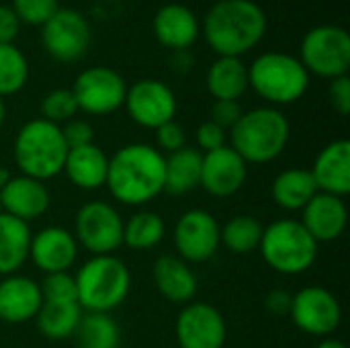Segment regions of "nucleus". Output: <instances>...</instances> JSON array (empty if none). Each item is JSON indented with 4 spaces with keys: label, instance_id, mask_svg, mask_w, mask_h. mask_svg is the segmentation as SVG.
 Here are the masks:
<instances>
[{
    "label": "nucleus",
    "instance_id": "obj_17",
    "mask_svg": "<svg viewBox=\"0 0 350 348\" xmlns=\"http://www.w3.org/2000/svg\"><path fill=\"white\" fill-rule=\"evenodd\" d=\"M29 258L45 275L68 273L78 258V242L66 228L49 226L31 238Z\"/></svg>",
    "mask_w": 350,
    "mask_h": 348
},
{
    "label": "nucleus",
    "instance_id": "obj_28",
    "mask_svg": "<svg viewBox=\"0 0 350 348\" xmlns=\"http://www.w3.org/2000/svg\"><path fill=\"white\" fill-rule=\"evenodd\" d=\"M207 88L215 101H238L248 90V68L240 57H217L207 72Z\"/></svg>",
    "mask_w": 350,
    "mask_h": 348
},
{
    "label": "nucleus",
    "instance_id": "obj_10",
    "mask_svg": "<svg viewBox=\"0 0 350 348\" xmlns=\"http://www.w3.org/2000/svg\"><path fill=\"white\" fill-rule=\"evenodd\" d=\"M78 111L88 115H111L123 107L127 84L123 76L105 66H94L84 70L72 88Z\"/></svg>",
    "mask_w": 350,
    "mask_h": 348
},
{
    "label": "nucleus",
    "instance_id": "obj_38",
    "mask_svg": "<svg viewBox=\"0 0 350 348\" xmlns=\"http://www.w3.org/2000/svg\"><path fill=\"white\" fill-rule=\"evenodd\" d=\"M242 113L244 111L238 101H215L211 107V121L224 131H230L238 123Z\"/></svg>",
    "mask_w": 350,
    "mask_h": 348
},
{
    "label": "nucleus",
    "instance_id": "obj_40",
    "mask_svg": "<svg viewBox=\"0 0 350 348\" xmlns=\"http://www.w3.org/2000/svg\"><path fill=\"white\" fill-rule=\"evenodd\" d=\"M62 135L66 139L68 150H74V148H80V146H88V144H92V137H94L92 127L86 121H82V119L68 121L62 127Z\"/></svg>",
    "mask_w": 350,
    "mask_h": 348
},
{
    "label": "nucleus",
    "instance_id": "obj_13",
    "mask_svg": "<svg viewBox=\"0 0 350 348\" xmlns=\"http://www.w3.org/2000/svg\"><path fill=\"white\" fill-rule=\"evenodd\" d=\"M123 105L129 117L146 129H158L160 125L174 121L176 115L174 92L168 84L154 78H146L129 86Z\"/></svg>",
    "mask_w": 350,
    "mask_h": 348
},
{
    "label": "nucleus",
    "instance_id": "obj_16",
    "mask_svg": "<svg viewBox=\"0 0 350 348\" xmlns=\"http://www.w3.org/2000/svg\"><path fill=\"white\" fill-rule=\"evenodd\" d=\"M248 176V164L230 146H221L213 152L203 154L201 185L211 197L228 199L236 195Z\"/></svg>",
    "mask_w": 350,
    "mask_h": 348
},
{
    "label": "nucleus",
    "instance_id": "obj_3",
    "mask_svg": "<svg viewBox=\"0 0 350 348\" xmlns=\"http://www.w3.org/2000/svg\"><path fill=\"white\" fill-rule=\"evenodd\" d=\"M289 135L291 125L279 109L258 107L242 113L230 129V148L246 164H269L285 152Z\"/></svg>",
    "mask_w": 350,
    "mask_h": 348
},
{
    "label": "nucleus",
    "instance_id": "obj_25",
    "mask_svg": "<svg viewBox=\"0 0 350 348\" xmlns=\"http://www.w3.org/2000/svg\"><path fill=\"white\" fill-rule=\"evenodd\" d=\"M29 224L0 211V275H14L27 260L31 248Z\"/></svg>",
    "mask_w": 350,
    "mask_h": 348
},
{
    "label": "nucleus",
    "instance_id": "obj_45",
    "mask_svg": "<svg viewBox=\"0 0 350 348\" xmlns=\"http://www.w3.org/2000/svg\"><path fill=\"white\" fill-rule=\"evenodd\" d=\"M8 180H10V172H8L4 166H0V189H2Z\"/></svg>",
    "mask_w": 350,
    "mask_h": 348
},
{
    "label": "nucleus",
    "instance_id": "obj_19",
    "mask_svg": "<svg viewBox=\"0 0 350 348\" xmlns=\"http://www.w3.org/2000/svg\"><path fill=\"white\" fill-rule=\"evenodd\" d=\"M49 209V191L45 183L31 176H10L0 189V211L25 224L39 219Z\"/></svg>",
    "mask_w": 350,
    "mask_h": 348
},
{
    "label": "nucleus",
    "instance_id": "obj_39",
    "mask_svg": "<svg viewBox=\"0 0 350 348\" xmlns=\"http://www.w3.org/2000/svg\"><path fill=\"white\" fill-rule=\"evenodd\" d=\"M195 139H197V150L201 154H207V152H213V150L226 146V131L221 127H217L213 121H205L197 127Z\"/></svg>",
    "mask_w": 350,
    "mask_h": 348
},
{
    "label": "nucleus",
    "instance_id": "obj_4",
    "mask_svg": "<svg viewBox=\"0 0 350 348\" xmlns=\"http://www.w3.org/2000/svg\"><path fill=\"white\" fill-rule=\"evenodd\" d=\"M12 156L16 168L25 176L41 183L62 174L68 156L62 127L41 117L25 123L14 137Z\"/></svg>",
    "mask_w": 350,
    "mask_h": 348
},
{
    "label": "nucleus",
    "instance_id": "obj_41",
    "mask_svg": "<svg viewBox=\"0 0 350 348\" xmlns=\"http://www.w3.org/2000/svg\"><path fill=\"white\" fill-rule=\"evenodd\" d=\"M328 98H330V105L332 109L347 117L350 113V78L349 76H338L334 80H330V86H328Z\"/></svg>",
    "mask_w": 350,
    "mask_h": 348
},
{
    "label": "nucleus",
    "instance_id": "obj_23",
    "mask_svg": "<svg viewBox=\"0 0 350 348\" xmlns=\"http://www.w3.org/2000/svg\"><path fill=\"white\" fill-rule=\"evenodd\" d=\"M152 275H154V283L160 295L172 304L187 306L197 295V289H199L197 275L193 273L189 263H185L178 256H170V254L160 256L154 263Z\"/></svg>",
    "mask_w": 350,
    "mask_h": 348
},
{
    "label": "nucleus",
    "instance_id": "obj_2",
    "mask_svg": "<svg viewBox=\"0 0 350 348\" xmlns=\"http://www.w3.org/2000/svg\"><path fill=\"white\" fill-rule=\"evenodd\" d=\"M203 31L219 57H240L265 37L267 14L252 0H219L207 10Z\"/></svg>",
    "mask_w": 350,
    "mask_h": 348
},
{
    "label": "nucleus",
    "instance_id": "obj_42",
    "mask_svg": "<svg viewBox=\"0 0 350 348\" xmlns=\"http://www.w3.org/2000/svg\"><path fill=\"white\" fill-rule=\"evenodd\" d=\"M21 21L14 10L6 4H0V43H12L18 35Z\"/></svg>",
    "mask_w": 350,
    "mask_h": 348
},
{
    "label": "nucleus",
    "instance_id": "obj_20",
    "mask_svg": "<svg viewBox=\"0 0 350 348\" xmlns=\"http://www.w3.org/2000/svg\"><path fill=\"white\" fill-rule=\"evenodd\" d=\"M312 176L320 193L347 197L350 193V142L336 139L328 144L312 166Z\"/></svg>",
    "mask_w": 350,
    "mask_h": 348
},
{
    "label": "nucleus",
    "instance_id": "obj_22",
    "mask_svg": "<svg viewBox=\"0 0 350 348\" xmlns=\"http://www.w3.org/2000/svg\"><path fill=\"white\" fill-rule=\"evenodd\" d=\"M154 35L172 51H187L199 37V21L189 6L172 2L156 12Z\"/></svg>",
    "mask_w": 350,
    "mask_h": 348
},
{
    "label": "nucleus",
    "instance_id": "obj_7",
    "mask_svg": "<svg viewBox=\"0 0 350 348\" xmlns=\"http://www.w3.org/2000/svg\"><path fill=\"white\" fill-rule=\"evenodd\" d=\"M265 263L281 275H301L318 258V242L299 219H277L265 228L258 246Z\"/></svg>",
    "mask_w": 350,
    "mask_h": 348
},
{
    "label": "nucleus",
    "instance_id": "obj_32",
    "mask_svg": "<svg viewBox=\"0 0 350 348\" xmlns=\"http://www.w3.org/2000/svg\"><path fill=\"white\" fill-rule=\"evenodd\" d=\"M166 234L164 219L154 211H137L123 226V244L131 250H150L162 242Z\"/></svg>",
    "mask_w": 350,
    "mask_h": 348
},
{
    "label": "nucleus",
    "instance_id": "obj_46",
    "mask_svg": "<svg viewBox=\"0 0 350 348\" xmlns=\"http://www.w3.org/2000/svg\"><path fill=\"white\" fill-rule=\"evenodd\" d=\"M4 117H6V109H4V101L0 98V127L4 123Z\"/></svg>",
    "mask_w": 350,
    "mask_h": 348
},
{
    "label": "nucleus",
    "instance_id": "obj_26",
    "mask_svg": "<svg viewBox=\"0 0 350 348\" xmlns=\"http://www.w3.org/2000/svg\"><path fill=\"white\" fill-rule=\"evenodd\" d=\"M201 166H203V154L197 148L185 146L183 150L168 154L164 193L172 197H180L195 191L201 185Z\"/></svg>",
    "mask_w": 350,
    "mask_h": 348
},
{
    "label": "nucleus",
    "instance_id": "obj_44",
    "mask_svg": "<svg viewBox=\"0 0 350 348\" xmlns=\"http://www.w3.org/2000/svg\"><path fill=\"white\" fill-rule=\"evenodd\" d=\"M316 348H349L342 340H336V338H324Z\"/></svg>",
    "mask_w": 350,
    "mask_h": 348
},
{
    "label": "nucleus",
    "instance_id": "obj_5",
    "mask_svg": "<svg viewBox=\"0 0 350 348\" xmlns=\"http://www.w3.org/2000/svg\"><path fill=\"white\" fill-rule=\"evenodd\" d=\"M74 281L82 312L109 314L125 302L131 289L129 269L115 254L92 256L78 269Z\"/></svg>",
    "mask_w": 350,
    "mask_h": 348
},
{
    "label": "nucleus",
    "instance_id": "obj_11",
    "mask_svg": "<svg viewBox=\"0 0 350 348\" xmlns=\"http://www.w3.org/2000/svg\"><path fill=\"white\" fill-rule=\"evenodd\" d=\"M90 37L86 16L74 8H57L55 14L41 27L45 51L62 64L80 59L90 45Z\"/></svg>",
    "mask_w": 350,
    "mask_h": 348
},
{
    "label": "nucleus",
    "instance_id": "obj_14",
    "mask_svg": "<svg viewBox=\"0 0 350 348\" xmlns=\"http://www.w3.org/2000/svg\"><path fill=\"white\" fill-rule=\"evenodd\" d=\"M219 224L203 209L183 213L174 226V246L185 263H205L219 248Z\"/></svg>",
    "mask_w": 350,
    "mask_h": 348
},
{
    "label": "nucleus",
    "instance_id": "obj_8",
    "mask_svg": "<svg viewBox=\"0 0 350 348\" xmlns=\"http://www.w3.org/2000/svg\"><path fill=\"white\" fill-rule=\"evenodd\" d=\"M299 62L308 74L334 80L347 76L350 68V35L336 25H320L301 41Z\"/></svg>",
    "mask_w": 350,
    "mask_h": 348
},
{
    "label": "nucleus",
    "instance_id": "obj_6",
    "mask_svg": "<svg viewBox=\"0 0 350 348\" xmlns=\"http://www.w3.org/2000/svg\"><path fill=\"white\" fill-rule=\"evenodd\" d=\"M248 86L271 105H291L306 94L310 74L299 57L269 51L258 55L248 68Z\"/></svg>",
    "mask_w": 350,
    "mask_h": 348
},
{
    "label": "nucleus",
    "instance_id": "obj_27",
    "mask_svg": "<svg viewBox=\"0 0 350 348\" xmlns=\"http://www.w3.org/2000/svg\"><path fill=\"white\" fill-rule=\"evenodd\" d=\"M275 203L285 211H301L318 193L316 180L306 168H287L279 172L271 187Z\"/></svg>",
    "mask_w": 350,
    "mask_h": 348
},
{
    "label": "nucleus",
    "instance_id": "obj_35",
    "mask_svg": "<svg viewBox=\"0 0 350 348\" xmlns=\"http://www.w3.org/2000/svg\"><path fill=\"white\" fill-rule=\"evenodd\" d=\"M10 8L14 10L21 23L43 27L59 6L57 0H12Z\"/></svg>",
    "mask_w": 350,
    "mask_h": 348
},
{
    "label": "nucleus",
    "instance_id": "obj_12",
    "mask_svg": "<svg viewBox=\"0 0 350 348\" xmlns=\"http://www.w3.org/2000/svg\"><path fill=\"white\" fill-rule=\"evenodd\" d=\"M293 324L310 334V336H322L328 338L342 320V308L334 293H330L324 287H304L293 295L291 312H289Z\"/></svg>",
    "mask_w": 350,
    "mask_h": 348
},
{
    "label": "nucleus",
    "instance_id": "obj_24",
    "mask_svg": "<svg viewBox=\"0 0 350 348\" xmlns=\"http://www.w3.org/2000/svg\"><path fill=\"white\" fill-rule=\"evenodd\" d=\"M107 170H109V158L98 146L88 144V146L68 150L64 172L68 174L72 185H76L78 189L96 191L105 187Z\"/></svg>",
    "mask_w": 350,
    "mask_h": 348
},
{
    "label": "nucleus",
    "instance_id": "obj_21",
    "mask_svg": "<svg viewBox=\"0 0 350 348\" xmlns=\"http://www.w3.org/2000/svg\"><path fill=\"white\" fill-rule=\"evenodd\" d=\"M43 304L39 283L29 277L8 275L0 281V320L8 324L29 322Z\"/></svg>",
    "mask_w": 350,
    "mask_h": 348
},
{
    "label": "nucleus",
    "instance_id": "obj_31",
    "mask_svg": "<svg viewBox=\"0 0 350 348\" xmlns=\"http://www.w3.org/2000/svg\"><path fill=\"white\" fill-rule=\"evenodd\" d=\"M265 226L252 215H236L219 230V242L234 254H250L258 250Z\"/></svg>",
    "mask_w": 350,
    "mask_h": 348
},
{
    "label": "nucleus",
    "instance_id": "obj_33",
    "mask_svg": "<svg viewBox=\"0 0 350 348\" xmlns=\"http://www.w3.org/2000/svg\"><path fill=\"white\" fill-rule=\"evenodd\" d=\"M29 78L27 57L12 43H0V98L16 94Z\"/></svg>",
    "mask_w": 350,
    "mask_h": 348
},
{
    "label": "nucleus",
    "instance_id": "obj_18",
    "mask_svg": "<svg viewBox=\"0 0 350 348\" xmlns=\"http://www.w3.org/2000/svg\"><path fill=\"white\" fill-rule=\"evenodd\" d=\"M299 222L318 244L332 242L345 234L349 224V209L342 197L318 191L312 201L301 209Z\"/></svg>",
    "mask_w": 350,
    "mask_h": 348
},
{
    "label": "nucleus",
    "instance_id": "obj_15",
    "mask_svg": "<svg viewBox=\"0 0 350 348\" xmlns=\"http://www.w3.org/2000/svg\"><path fill=\"white\" fill-rule=\"evenodd\" d=\"M226 336V320L211 304L191 302L176 318V340L180 348H221Z\"/></svg>",
    "mask_w": 350,
    "mask_h": 348
},
{
    "label": "nucleus",
    "instance_id": "obj_30",
    "mask_svg": "<svg viewBox=\"0 0 350 348\" xmlns=\"http://www.w3.org/2000/svg\"><path fill=\"white\" fill-rule=\"evenodd\" d=\"M74 338L78 348H119L121 330L109 314L88 312L82 314Z\"/></svg>",
    "mask_w": 350,
    "mask_h": 348
},
{
    "label": "nucleus",
    "instance_id": "obj_9",
    "mask_svg": "<svg viewBox=\"0 0 350 348\" xmlns=\"http://www.w3.org/2000/svg\"><path fill=\"white\" fill-rule=\"evenodd\" d=\"M123 226L119 211L105 201H88L76 213V242L92 256L115 254L123 246Z\"/></svg>",
    "mask_w": 350,
    "mask_h": 348
},
{
    "label": "nucleus",
    "instance_id": "obj_29",
    "mask_svg": "<svg viewBox=\"0 0 350 348\" xmlns=\"http://www.w3.org/2000/svg\"><path fill=\"white\" fill-rule=\"evenodd\" d=\"M82 314L84 312L78 302H43L35 320L39 332L45 338L64 340L74 336Z\"/></svg>",
    "mask_w": 350,
    "mask_h": 348
},
{
    "label": "nucleus",
    "instance_id": "obj_37",
    "mask_svg": "<svg viewBox=\"0 0 350 348\" xmlns=\"http://www.w3.org/2000/svg\"><path fill=\"white\" fill-rule=\"evenodd\" d=\"M156 142H158L160 150L172 154V152H178L187 146V133L176 121H168L156 129Z\"/></svg>",
    "mask_w": 350,
    "mask_h": 348
},
{
    "label": "nucleus",
    "instance_id": "obj_36",
    "mask_svg": "<svg viewBox=\"0 0 350 348\" xmlns=\"http://www.w3.org/2000/svg\"><path fill=\"white\" fill-rule=\"evenodd\" d=\"M43 302H78L76 297V281L70 273H49L43 277L41 285Z\"/></svg>",
    "mask_w": 350,
    "mask_h": 348
},
{
    "label": "nucleus",
    "instance_id": "obj_43",
    "mask_svg": "<svg viewBox=\"0 0 350 348\" xmlns=\"http://www.w3.org/2000/svg\"><path fill=\"white\" fill-rule=\"evenodd\" d=\"M291 302L293 295L285 289H275L265 297V308L273 314V316H289L291 312Z\"/></svg>",
    "mask_w": 350,
    "mask_h": 348
},
{
    "label": "nucleus",
    "instance_id": "obj_1",
    "mask_svg": "<svg viewBox=\"0 0 350 348\" xmlns=\"http://www.w3.org/2000/svg\"><path fill=\"white\" fill-rule=\"evenodd\" d=\"M166 156L148 144L123 146L109 158L107 183L111 197L123 205L137 207L164 193Z\"/></svg>",
    "mask_w": 350,
    "mask_h": 348
},
{
    "label": "nucleus",
    "instance_id": "obj_34",
    "mask_svg": "<svg viewBox=\"0 0 350 348\" xmlns=\"http://www.w3.org/2000/svg\"><path fill=\"white\" fill-rule=\"evenodd\" d=\"M78 113V105L76 98L72 94L70 88H57L51 90L43 101H41V119L49 121V123H68L74 119V115Z\"/></svg>",
    "mask_w": 350,
    "mask_h": 348
}]
</instances>
